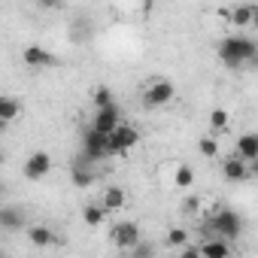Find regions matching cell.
<instances>
[{
	"label": "cell",
	"instance_id": "obj_27",
	"mask_svg": "<svg viewBox=\"0 0 258 258\" xmlns=\"http://www.w3.org/2000/svg\"><path fill=\"white\" fill-rule=\"evenodd\" d=\"M249 167H252V176H258V158H255V161H249Z\"/></svg>",
	"mask_w": 258,
	"mask_h": 258
},
{
	"label": "cell",
	"instance_id": "obj_23",
	"mask_svg": "<svg viewBox=\"0 0 258 258\" xmlns=\"http://www.w3.org/2000/svg\"><path fill=\"white\" fill-rule=\"evenodd\" d=\"M228 118H231V115H228V109H222V106L210 112V124L216 127V131H225V127H228Z\"/></svg>",
	"mask_w": 258,
	"mask_h": 258
},
{
	"label": "cell",
	"instance_id": "obj_3",
	"mask_svg": "<svg viewBox=\"0 0 258 258\" xmlns=\"http://www.w3.org/2000/svg\"><path fill=\"white\" fill-rule=\"evenodd\" d=\"M82 155L88 161H100L109 155V134L97 131L94 124H88L85 131H82Z\"/></svg>",
	"mask_w": 258,
	"mask_h": 258
},
{
	"label": "cell",
	"instance_id": "obj_2",
	"mask_svg": "<svg viewBox=\"0 0 258 258\" xmlns=\"http://www.w3.org/2000/svg\"><path fill=\"white\" fill-rule=\"evenodd\" d=\"M243 234V219L240 213L228 210V207H216L210 225H207V234L204 237H225V240H237Z\"/></svg>",
	"mask_w": 258,
	"mask_h": 258
},
{
	"label": "cell",
	"instance_id": "obj_26",
	"mask_svg": "<svg viewBox=\"0 0 258 258\" xmlns=\"http://www.w3.org/2000/svg\"><path fill=\"white\" fill-rule=\"evenodd\" d=\"M231 13H234V10H228V7H219V10H216V16H219L222 22H231Z\"/></svg>",
	"mask_w": 258,
	"mask_h": 258
},
{
	"label": "cell",
	"instance_id": "obj_28",
	"mask_svg": "<svg viewBox=\"0 0 258 258\" xmlns=\"http://www.w3.org/2000/svg\"><path fill=\"white\" fill-rule=\"evenodd\" d=\"M252 25L258 28V7H252Z\"/></svg>",
	"mask_w": 258,
	"mask_h": 258
},
{
	"label": "cell",
	"instance_id": "obj_29",
	"mask_svg": "<svg viewBox=\"0 0 258 258\" xmlns=\"http://www.w3.org/2000/svg\"><path fill=\"white\" fill-rule=\"evenodd\" d=\"M40 4H43V7H55V4H58V0H40Z\"/></svg>",
	"mask_w": 258,
	"mask_h": 258
},
{
	"label": "cell",
	"instance_id": "obj_19",
	"mask_svg": "<svg viewBox=\"0 0 258 258\" xmlns=\"http://www.w3.org/2000/svg\"><path fill=\"white\" fill-rule=\"evenodd\" d=\"M173 185H176V188H188V185H195V170H191L188 164H179L176 173H173Z\"/></svg>",
	"mask_w": 258,
	"mask_h": 258
},
{
	"label": "cell",
	"instance_id": "obj_10",
	"mask_svg": "<svg viewBox=\"0 0 258 258\" xmlns=\"http://www.w3.org/2000/svg\"><path fill=\"white\" fill-rule=\"evenodd\" d=\"M25 64L28 67H55L58 55L49 52V49H40V46H28L25 49Z\"/></svg>",
	"mask_w": 258,
	"mask_h": 258
},
{
	"label": "cell",
	"instance_id": "obj_14",
	"mask_svg": "<svg viewBox=\"0 0 258 258\" xmlns=\"http://www.w3.org/2000/svg\"><path fill=\"white\" fill-rule=\"evenodd\" d=\"M237 155H243L246 161H255V158H258V131L243 134V137L237 140Z\"/></svg>",
	"mask_w": 258,
	"mask_h": 258
},
{
	"label": "cell",
	"instance_id": "obj_24",
	"mask_svg": "<svg viewBox=\"0 0 258 258\" xmlns=\"http://www.w3.org/2000/svg\"><path fill=\"white\" fill-rule=\"evenodd\" d=\"M185 240H188V231L185 228H170L167 231V246H185Z\"/></svg>",
	"mask_w": 258,
	"mask_h": 258
},
{
	"label": "cell",
	"instance_id": "obj_6",
	"mask_svg": "<svg viewBox=\"0 0 258 258\" xmlns=\"http://www.w3.org/2000/svg\"><path fill=\"white\" fill-rule=\"evenodd\" d=\"M109 237H112V243L118 246V249H137V243H140V225L137 222H118V225H112V231H109Z\"/></svg>",
	"mask_w": 258,
	"mask_h": 258
},
{
	"label": "cell",
	"instance_id": "obj_17",
	"mask_svg": "<svg viewBox=\"0 0 258 258\" xmlns=\"http://www.w3.org/2000/svg\"><path fill=\"white\" fill-rule=\"evenodd\" d=\"M19 112H22V103L16 100V97H0V118H4V124L7 121H13V118H19Z\"/></svg>",
	"mask_w": 258,
	"mask_h": 258
},
{
	"label": "cell",
	"instance_id": "obj_7",
	"mask_svg": "<svg viewBox=\"0 0 258 258\" xmlns=\"http://www.w3.org/2000/svg\"><path fill=\"white\" fill-rule=\"evenodd\" d=\"M91 124L97 127V131H103V134H112L115 127L121 124V109H118V103H109V106H100V109H94V118H91Z\"/></svg>",
	"mask_w": 258,
	"mask_h": 258
},
{
	"label": "cell",
	"instance_id": "obj_20",
	"mask_svg": "<svg viewBox=\"0 0 258 258\" xmlns=\"http://www.w3.org/2000/svg\"><path fill=\"white\" fill-rule=\"evenodd\" d=\"M231 25L234 28H249L252 25V7H237L231 13Z\"/></svg>",
	"mask_w": 258,
	"mask_h": 258
},
{
	"label": "cell",
	"instance_id": "obj_16",
	"mask_svg": "<svg viewBox=\"0 0 258 258\" xmlns=\"http://www.w3.org/2000/svg\"><path fill=\"white\" fill-rule=\"evenodd\" d=\"M201 252L213 255V258H225V255H231V243L225 237H210L207 243H201Z\"/></svg>",
	"mask_w": 258,
	"mask_h": 258
},
{
	"label": "cell",
	"instance_id": "obj_15",
	"mask_svg": "<svg viewBox=\"0 0 258 258\" xmlns=\"http://www.w3.org/2000/svg\"><path fill=\"white\" fill-rule=\"evenodd\" d=\"M28 240L34 243V246H40V249H46V246H52V240H55V234H52V228H46V225H31L28 231Z\"/></svg>",
	"mask_w": 258,
	"mask_h": 258
},
{
	"label": "cell",
	"instance_id": "obj_25",
	"mask_svg": "<svg viewBox=\"0 0 258 258\" xmlns=\"http://www.w3.org/2000/svg\"><path fill=\"white\" fill-rule=\"evenodd\" d=\"M182 213L185 216H198L201 213V198H185L182 201Z\"/></svg>",
	"mask_w": 258,
	"mask_h": 258
},
{
	"label": "cell",
	"instance_id": "obj_4",
	"mask_svg": "<svg viewBox=\"0 0 258 258\" xmlns=\"http://www.w3.org/2000/svg\"><path fill=\"white\" fill-rule=\"evenodd\" d=\"M137 143H140V131L134 124L121 121L115 131L109 134V155H124V152H131Z\"/></svg>",
	"mask_w": 258,
	"mask_h": 258
},
{
	"label": "cell",
	"instance_id": "obj_11",
	"mask_svg": "<svg viewBox=\"0 0 258 258\" xmlns=\"http://www.w3.org/2000/svg\"><path fill=\"white\" fill-rule=\"evenodd\" d=\"M100 204H103L106 213H115V210H121V207L127 204V195H124L121 185H106L103 195H100Z\"/></svg>",
	"mask_w": 258,
	"mask_h": 258
},
{
	"label": "cell",
	"instance_id": "obj_13",
	"mask_svg": "<svg viewBox=\"0 0 258 258\" xmlns=\"http://www.w3.org/2000/svg\"><path fill=\"white\" fill-rule=\"evenodd\" d=\"M70 179H73L76 188H88V185H94L97 173H94L91 167H85V161H73V167H70Z\"/></svg>",
	"mask_w": 258,
	"mask_h": 258
},
{
	"label": "cell",
	"instance_id": "obj_18",
	"mask_svg": "<svg viewBox=\"0 0 258 258\" xmlns=\"http://www.w3.org/2000/svg\"><path fill=\"white\" fill-rule=\"evenodd\" d=\"M82 219H85V225H91V228L103 225V219H106V210H103V204H88V207L82 210Z\"/></svg>",
	"mask_w": 258,
	"mask_h": 258
},
{
	"label": "cell",
	"instance_id": "obj_1",
	"mask_svg": "<svg viewBox=\"0 0 258 258\" xmlns=\"http://www.w3.org/2000/svg\"><path fill=\"white\" fill-rule=\"evenodd\" d=\"M258 58V43L249 40V37H222L219 43V61L225 67H243V64H252Z\"/></svg>",
	"mask_w": 258,
	"mask_h": 258
},
{
	"label": "cell",
	"instance_id": "obj_21",
	"mask_svg": "<svg viewBox=\"0 0 258 258\" xmlns=\"http://www.w3.org/2000/svg\"><path fill=\"white\" fill-rule=\"evenodd\" d=\"M91 103H94V109H100V106H109V103H115V100H112V91H109L106 85H97L94 94H91Z\"/></svg>",
	"mask_w": 258,
	"mask_h": 258
},
{
	"label": "cell",
	"instance_id": "obj_22",
	"mask_svg": "<svg viewBox=\"0 0 258 258\" xmlns=\"http://www.w3.org/2000/svg\"><path fill=\"white\" fill-rule=\"evenodd\" d=\"M198 149H201L204 158H216V155H219V140H216V137H201Z\"/></svg>",
	"mask_w": 258,
	"mask_h": 258
},
{
	"label": "cell",
	"instance_id": "obj_5",
	"mask_svg": "<svg viewBox=\"0 0 258 258\" xmlns=\"http://www.w3.org/2000/svg\"><path fill=\"white\" fill-rule=\"evenodd\" d=\"M173 94H176V88H173L170 79H155V82H149L146 91H143V106H149V109L167 106V103L173 100Z\"/></svg>",
	"mask_w": 258,
	"mask_h": 258
},
{
	"label": "cell",
	"instance_id": "obj_9",
	"mask_svg": "<svg viewBox=\"0 0 258 258\" xmlns=\"http://www.w3.org/2000/svg\"><path fill=\"white\" fill-rule=\"evenodd\" d=\"M49 170H52L49 152H34V155H28V161H25V176H28V179H43V176H49Z\"/></svg>",
	"mask_w": 258,
	"mask_h": 258
},
{
	"label": "cell",
	"instance_id": "obj_8",
	"mask_svg": "<svg viewBox=\"0 0 258 258\" xmlns=\"http://www.w3.org/2000/svg\"><path fill=\"white\" fill-rule=\"evenodd\" d=\"M222 176L228 182H243V179L252 176V167H249V161L243 155H231V158L222 161Z\"/></svg>",
	"mask_w": 258,
	"mask_h": 258
},
{
	"label": "cell",
	"instance_id": "obj_12",
	"mask_svg": "<svg viewBox=\"0 0 258 258\" xmlns=\"http://www.w3.org/2000/svg\"><path fill=\"white\" fill-rule=\"evenodd\" d=\"M0 228L4 231H22L25 228V210L22 207H4L0 210Z\"/></svg>",
	"mask_w": 258,
	"mask_h": 258
}]
</instances>
